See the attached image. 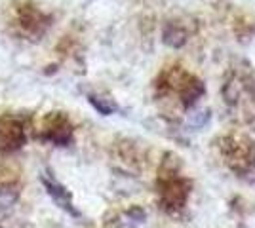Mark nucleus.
<instances>
[{"label":"nucleus","mask_w":255,"mask_h":228,"mask_svg":"<svg viewBox=\"0 0 255 228\" xmlns=\"http://www.w3.org/2000/svg\"><path fill=\"white\" fill-rule=\"evenodd\" d=\"M160 194H162V202L170 211L173 209H181L185 206V200L189 196V183L183 179H168L160 185Z\"/></svg>","instance_id":"f03ea898"},{"label":"nucleus","mask_w":255,"mask_h":228,"mask_svg":"<svg viewBox=\"0 0 255 228\" xmlns=\"http://www.w3.org/2000/svg\"><path fill=\"white\" fill-rule=\"evenodd\" d=\"M223 154L233 171L250 179L255 171V147L254 141L244 137H227L223 143Z\"/></svg>","instance_id":"f257e3e1"},{"label":"nucleus","mask_w":255,"mask_h":228,"mask_svg":"<svg viewBox=\"0 0 255 228\" xmlns=\"http://www.w3.org/2000/svg\"><path fill=\"white\" fill-rule=\"evenodd\" d=\"M71 135H73V131H71V126H69V122L63 118V116H55L53 118V124L48 128L46 131V137L53 141L55 145H65V143L71 141Z\"/></svg>","instance_id":"39448f33"},{"label":"nucleus","mask_w":255,"mask_h":228,"mask_svg":"<svg viewBox=\"0 0 255 228\" xmlns=\"http://www.w3.org/2000/svg\"><path fill=\"white\" fill-rule=\"evenodd\" d=\"M42 183L46 186V190H48V194L53 198V202L57 204L59 207H63L67 213H71L73 217H78V211H76L75 207H73V202H71V194L65 190L61 185H57V183H53L50 179H46L42 177Z\"/></svg>","instance_id":"20e7f679"},{"label":"nucleus","mask_w":255,"mask_h":228,"mask_svg":"<svg viewBox=\"0 0 255 228\" xmlns=\"http://www.w3.org/2000/svg\"><path fill=\"white\" fill-rule=\"evenodd\" d=\"M25 143V131L15 120L0 122V151L11 152Z\"/></svg>","instance_id":"7ed1b4c3"},{"label":"nucleus","mask_w":255,"mask_h":228,"mask_svg":"<svg viewBox=\"0 0 255 228\" xmlns=\"http://www.w3.org/2000/svg\"><path fill=\"white\" fill-rule=\"evenodd\" d=\"M90 103L96 107L101 114H113L117 110V105L113 99H105V97H97V95H90Z\"/></svg>","instance_id":"423d86ee"}]
</instances>
